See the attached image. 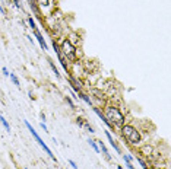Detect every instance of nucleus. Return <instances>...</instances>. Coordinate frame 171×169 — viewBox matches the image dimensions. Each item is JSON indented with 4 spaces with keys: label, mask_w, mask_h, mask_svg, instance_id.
<instances>
[{
    "label": "nucleus",
    "mask_w": 171,
    "mask_h": 169,
    "mask_svg": "<svg viewBox=\"0 0 171 169\" xmlns=\"http://www.w3.org/2000/svg\"><path fill=\"white\" fill-rule=\"evenodd\" d=\"M26 38H28V41H29V42H32V44H34V38H32L31 35H26Z\"/></svg>",
    "instance_id": "31"
},
{
    "label": "nucleus",
    "mask_w": 171,
    "mask_h": 169,
    "mask_svg": "<svg viewBox=\"0 0 171 169\" xmlns=\"http://www.w3.org/2000/svg\"><path fill=\"white\" fill-rule=\"evenodd\" d=\"M69 165H70V166H72L73 169H78V163L75 162L73 159H69Z\"/></svg>",
    "instance_id": "24"
},
{
    "label": "nucleus",
    "mask_w": 171,
    "mask_h": 169,
    "mask_svg": "<svg viewBox=\"0 0 171 169\" xmlns=\"http://www.w3.org/2000/svg\"><path fill=\"white\" fill-rule=\"evenodd\" d=\"M0 13L2 15H6V10H5V7L2 6V3H0Z\"/></svg>",
    "instance_id": "28"
},
{
    "label": "nucleus",
    "mask_w": 171,
    "mask_h": 169,
    "mask_svg": "<svg viewBox=\"0 0 171 169\" xmlns=\"http://www.w3.org/2000/svg\"><path fill=\"white\" fill-rule=\"evenodd\" d=\"M105 137H107V140L110 141V146L116 150V153H119V155H122V149H120V146L117 145V141L114 139H113V136H111V133L108 131V130H105Z\"/></svg>",
    "instance_id": "9"
},
{
    "label": "nucleus",
    "mask_w": 171,
    "mask_h": 169,
    "mask_svg": "<svg viewBox=\"0 0 171 169\" xmlns=\"http://www.w3.org/2000/svg\"><path fill=\"white\" fill-rule=\"evenodd\" d=\"M40 126H41V128H43L44 131H49V130H47V126H45V122H41Z\"/></svg>",
    "instance_id": "30"
},
{
    "label": "nucleus",
    "mask_w": 171,
    "mask_h": 169,
    "mask_svg": "<svg viewBox=\"0 0 171 169\" xmlns=\"http://www.w3.org/2000/svg\"><path fill=\"white\" fill-rule=\"evenodd\" d=\"M0 122H2V126L5 127V130H6L7 133H10V130H12V128H10V126H9V122H7V121H6V118H5V117H3L2 114H0Z\"/></svg>",
    "instance_id": "15"
},
{
    "label": "nucleus",
    "mask_w": 171,
    "mask_h": 169,
    "mask_svg": "<svg viewBox=\"0 0 171 169\" xmlns=\"http://www.w3.org/2000/svg\"><path fill=\"white\" fill-rule=\"evenodd\" d=\"M88 143H89V146H91V147L97 152V153H99V149H98V145H97V141H95V140L89 137V139H88Z\"/></svg>",
    "instance_id": "17"
},
{
    "label": "nucleus",
    "mask_w": 171,
    "mask_h": 169,
    "mask_svg": "<svg viewBox=\"0 0 171 169\" xmlns=\"http://www.w3.org/2000/svg\"><path fill=\"white\" fill-rule=\"evenodd\" d=\"M69 85H70V89L75 91L76 93L78 92L82 91V88H84V83H82V80H79L78 77H75V76H69Z\"/></svg>",
    "instance_id": "6"
},
{
    "label": "nucleus",
    "mask_w": 171,
    "mask_h": 169,
    "mask_svg": "<svg viewBox=\"0 0 171 169\" xmlns=\"http://www.w3.org/2000/svg\"><path fill=\"white\" fill-rule=\"evenodd\" d=\"M123 160H127V162H133L134 157L130 156V155H123Z\"/></svg>",
    "instance_id": "23"
},
{
    "label": "nucleus",
    "mask_w": 171,
    "mask_h": 169,
    "mask_svg": "<svg viewBox=\"0 0 171 169\" xmlns=\"http://www.w3.org/2000/svg\"><path fill=\"white\" fill-rule=\"evenodd\" d=\"M26 22H28V25H29L31 29H35V28H37V24H35V21L31 18V16H28V18H26Z\"/></svg>",
    "instance_id": "20"
},
{
    "label": "nucleus",
    "mask_w": 171,
    "mask_h": 169,
    "mask_svg": "<svg viewBox=\"0 0 171 169\" xmlns=\"http://www.w3.org/2000/svg\"><path fill=\"white\" fill-rule=\"evenodd\" d=\"M151 153H152V147H151V146H145V147L142 149V155H145V156L149 157Z\"/></svg>",
    "instance_id": "18"
},
{
    "label": "nucleus",
    "mask_w": 171,
    "mask_h": 169,
    "mask_svg": "<svg viewBox=\"0 0 171 169\" xmlns=\"http://www.w3.org/2000/svg\"><path fill=\"white\" fill-rule=\"evenodd\" d=\"M13 3H15V7L16 9H22V5H21V0H12Z\"/></svg>",
    "instance_id": "25"
},
{
    "label": "nucleus",
    "mask_w": 171,
    "mask_h": 169,
    "mask_svg": "<svg viewBox=\"0 0 171 169\" xmlns=\"http://www.w3.org/2000/svg\"><path fill=\"white\" fill-rule=\"evenodd\" d=\"M136 160H138V163H139V165L142 166V169H149V168H148V163L145 162L142 157H136Z\"/></svg>",
    "instance_id": "21"
},
{
    "label": "nucleus",
    "mask_w": 171,
    "mask_h": 169,
    "mask_svg": "<svg viewBox=\"0 0 171 169\" xmlns=\"http://www.w3.org/2000/svg\"><path fill=\"white\" fill-rule=\"evenodd\" d=\"M76 95H78V98H80V99H82V101H85V102L88 103V105H89V107H92V101H91V98L88 96V95H86V93H84V92L80 91V92H78V93H76Z\"/></svg>",
    "instance_id": "13"
},
{
    "label": "nucleus",
    "mask_w": 171,
    "mask_h": 169,
    "mask_svg": "<svg viewBox=\"0 0 171 169\" xmlns=\"http://www.w3.org/2000/svg\"><path fill=\"white\" fill-rule=\"evenodd\" d=\"M103 112H104L105 118L108 120V122L113 127H119L120 128L123 124H126V117L120 111V108H117L116 105H105Z\"/></svg>",
    "instance_id": "1"
},
{
    "label": "nucleus",
    "mask_w": 171,
    "mask_h": 169,
    "mask_svg": "<svg viewBox=\"0 0 171 169\" xmlns=\"http://www.w3.org/2000/svg\"><path fill=\"white\" fill-rule=\"evenodd\" d=\"M25 126H26V128L29 130V133L32 134V136H34V139H35V141H37L38 145H40V146H41V147L44 149V150H45V153H47V155H49V156L51 157L53 160H54V162H57V159H56V156L53 155V152H51V149H50L49 146H47L45 143H44V140L41 139V137H40V134H38L37 131L34 130V127H32V126L29 124V121H26V120H25Z\"/></svg>",
    "instance_id": "4"
},
{
    "label": "nucleus",
    "mask_w": 171,
    "mask_h": 169,
    "mask_svg": "<svg viewBox=\"0 0 171 169\" xmlns=\"http://www.w3.org/2000/svg\"><path fill=\"white\" fill-rule=\"evenodd\" d=\"M28 2V6L31 7V10L34 12V15L37 16V18H41V10H40V7H38L37 2L35 0H26Z\"/></svg>",
    "instance_id": "12"
},
{
    "label": "nucleus",
    "mask_w": 171,
    "mask_h": 169,
    "mask_svg": "<svg viewBox=\"0 0 171 169\" xmlns=\"http://www.w3.org/2000/svg\"><path fill=\"white\" fill-rule=\"evenodd\" d=\"M126 162V166H127V169H134V166H133V163L132 162H127V160H124Z\"/></svg>",
    "instance_id": "27"
},
{
    "label": "nucleus",
    "mask_w": 171,
    "mask_h": 169,
    "mask_svg": "<svg viewBox=\"0 0 171 169\" xmlns=\"http://www.w3.org/2000/svg\"><path fill=\"white\" fill-rule=\"evenodd\" d=\"M9 77H10V80L13 82V85H15L16 88H21V82H19V79L16 77V74H15V73H10V74H9Z\"/></svg>",
    "instance_id": "16"
},
{
    "label": "nucleus",
    "mask_w": 171,
    "mask_h": 169,
    "mask_svg": "<svg viewBox=\"0 0 171 169\" xmlns=\"http://www.w3.org/2000/svg\"><path fill=\"white\" fill-rule=\"evenodd\" d=\"M76 124H78V126L80 127V128H85L86 131H88V133H95V130H94V127L91 126V124H89V122H88V120H85V118H82V117H78V118H76Z\"/></svg>",
    "instance_id": "8"
},
{
    "label": "nucleus",
    "mask_w": 171,
    "mask_h": 169,
    "mask_svg": "<svg viewBox=\"0 0 171 169\" xmlns=\"http://www.w3.org/2000/svg\"><path fill=\"white\" fill-rule=\"evenodd\" d=\"M60 50H61V54L64 55V58H67V60L72 61V63H76L78 61V50H76V45L69 38H64L61 41Z\"/></svg>",
    "instance_id": "3"
},
{
    "label": "nucleus",
    "mask_w": 171,
    "mask_h": 169,
    "mask_svg": "<svg viewBox=\"0 0 171 169\" xmlns=\"http://www.w3.org/2000/svg\"><path fill=\"white\" fill-rule=\"evenodd\" d=\"M97 145H98V149H99V152H103V155H104V157H105V160H107V162H111V155H110V152H108V149H107V146L103 143V140H98Z\"/></svg>",
    "instance_id": "10"
},
{
    "label": "nucleus",
    "mask_w": 171,
    "mask_h": 169,
    "mask_svg": "<svg viewBox=\"0 0 171 169\" xmlns=\"http://www.w3.org/2000/svg\"><path fill=\"white\" fill-rule=\"evenodd\" d=\"M120 133H122V137L127 141L129 145H132V146L141 145V141H142L141 131L134 126H132V124H123L120 127Z\"/></svg>",
    "instance_id": "2"
},
{
    "label": "nucleus",
    "mask_w": 171,
    "mask_h": 169,
    "mask_svg": "<svg viewBox=\"0 0 171 169\" xmlns=\"http://www.w3.org/2000/svg\"><path fill=\"white\" fill-rule=\"evenodd\" d=\"M64 101H66V102L69 103V107H70L72 109H75V108H76V107H75V102L72 101V99H70V96H64Z\"/></svg>",
    "instance_id": "22"
},
{
    "label": "nucleus",
    "mask_w": 171,
    "mask_h": 169,
    "mask_svg": "<svg viewBox=\"0 0 171 169\" xmlns=\"http://www.w3.org/2000/svg\"><path fill=\"white\" fill-rule=\"evenodd\" d=\"M25 169H28V168H25Z\"/></svg>",
    "instance_id": "32"
},
{
    "label": "nucleus",
    "mask_w": 171,
    "mask_h": 169,
    "mask_svg": "<svg viewBox=\"0 0 171 169\" xmlns=\"http://www.w3.org/2000/svg\"><path fill=\"white\" fill-rule=\"evenodd\" d=\"M40 117H41V122H45V114H44V112H41V114H40Z\"/></svg>",
    "instance_id": "29"
},
{
    "label": "nucleus",
    "mask_w": 171,
    "mask_h": 169,
    "mask_svg": "<svg viewBox=\"0 0 171 169\" xmlns=\"http://www.w3.org/2000/svg\"><path fill=\"white\" fill-rule=\"evenodd\" d=\"M2 72H3V74H5L6 77H7V76H9V74H10V73H9V70H7L6 67H2Z\"/></svg>",
    "instance_id": "26"
},
{
    "label": "nucleus",
    "mask_w": 171,
    "mask_h": 169,
    "mask_svg": "<svg viewBox=\"0 0 171 169\" xmlns=\"http://www.w3.org/2000/svg\"><path fill=\"white\" fill-rule=\"evenodd\" d=\"M53 48H54V53H56V55H57V58H59V61H60V64L63 66V69L64 70H69V67H67V64H66V58H64V55L61 54V50H60V45L56 42V39L53 41Z\"/></svg>",
    "instance_id": "5"
},
{
    "label": "nucleus",
    "mask_w": 171,
    "mask_h": 169,
    "mask_svg": "<svg viewBox=\"0 0 171 169\" xmlns=\"http://www.w3.org/2000/svg\"><path fill=\"white\" fill-rule=\"evenodd\" d=\"M49 64H50V67H51V70H53V73L56 74V77H57L59 80H60V79H61V76H60V73H59V70H57V67H56L54 61H53V60H50V58H49Z\"/></svg>",
    "instance_id": "14"
},
{
    "label": "nucleus",
    "mask_w": 171,
    "mask_h": 169,
    "mask_svg": "<svg viewBox=\"0 0 171 169\" xmlns=\"http://www.w3.org/2000/svg\"><path fill=\"white\" fill-rule=\"evenodd\" d=\"M92 109H94V112H95V114L98 115V118H99V120L103 121V122H104V124H105V126H107V127H108V128H111V130L114 128V127H113V126H111V124H110V122H108V120L105 118L104 112H103L101 109H99V108H97V107H94V108H92Z\"/></svg>",
    "instance_id": "11"
},
{
    "label": "nucleus",
    "mask_w": 171,
    "mask_h": 169,
    "mask_svg": "<svg viewBox=\"0 0 171 169\" xmlns=\"http://www.w3.org/2000/svg\"><path fill=\"white\" fill-rule=\"evenodd\" d=\"M32 32H34V36H35V39L38 41V44H40V47H41V50H44V51H47L49 50V45H47V42H45V39H44L43 34L38 31V28H35V29H32Z\"/></svg>",
    "instance_id": "7"
},
{
    "label": "nucleus",
    "mask_w": 171,
    "mask_h": 169,
    "mask_svg": "<svg viewBox=\"0 0 171 169\" xmlns=\"http://www.w3.org/2000/svg\"><path fill=\"white\" fill-rule=\"evenodd\" d=\"M38 7H47L50 5V0H35Z\"/></svg>",
    "instance_id": "19"
}]
</instances>
